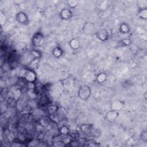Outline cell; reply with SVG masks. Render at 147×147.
<instances>
[{"label": "cell", "mask_w": 147, "mask_h": 147, "mask_svg": "<svg viewBox=\"0 0 147 147\" xmlns=\"http://www.w3.org/2000/svg\"><path fill=\"white\" fill-rule=\"evenodd\" d=\"M92 92L91 88L87 84L81 85L78 90V96L82 100L87 101L90 97Z\"/></svg>", "instance_id": "cell-1"}, {"label": "cell", "mask_w": 147, "mask_h": 147, "mask_svg": "<svg viewBox=\"0 0 147 147\" xmlns=\"http://www.w3.org/2000/svg\"><path fill=\"white\" fill-rule=\"evenodd\" d=\"M45 41V37L44 34L40 32H36L32 36V44L35 47H41Z\"/></svg>", "instance_id": "cell-2"}, {"label": "cell", "mask_w": 147, "mask_h": 147, "mask_svg": "<svg viewBox=\"0 0 147 147\" xmlns=\"http://www.w3.org/2000/svg\"><path fill=\"white\" fill-rule=\"evenodd\" d=\"M82 30L85 35L90 36L94 34L96 32L95 25L92 22L87 21L84 24Z\"/></svg>", "instance_id": "cell-3"}, {"label": "cell", "mask_w": 147, "mask_h": 147, "mask_svg": "<svg viewBox=\"0 0 147 147\" xmlns=\"http://www.w3.org/2000/svg\"><path fill=\"white\" fill-rule=\"evenodd\" d=\"M94 34L96 38L102 42L107 41L110 37L109 32L106 28H102L96 30Z\"/></svg>", "instance_id": "cell-4"}, {"label": "cell", "mask_w": 147, "mask_h": 147, "mask_svg": "<svg viewBox=\"0 0 147 147\" xmlns=\"http://www.w3.org/2000/svg\"><path fill=\"white\" fill-rule=\"evenodd\" d=\"M15 19L19 24L28 26L29 25L30 21L28 15L24 11H18L15 16Z\"/></svg>", "instance_id": "cell-5"}, {"label": "cell", "mask_w": 147, "mask_h": 147, "mask_svg": "<svg viewBox=\"0 0 147 147\" xmlns=\"http://www.w3.org/2000/svg\"><path fill=\"white\" fill-rule=\"evenodd\" d=\"M37 74L33 69H28L25 73L24 79L29 84H34L37 80Z\"/></svg>", "instance_id": "cell-6"}, {"label": "cell", "mask_w": 147, "mask_h": 147, "mask_svg": "<svg viewBox=\"0 0 147 147\" xmlns=\"http://www.w3.org/2000/svg\"><path fill=\"white\" fill-rule=\"evenodd\" d=\"M74 14L72 10L68 8H63L59 12V17L61 20L64 21H68L72 19Z\"/></svg>", "instance_id": "cell-7"}, {"label": "cell", "mask_w": 147, "mask_h": 147, "mask_svg": "<svg viewBox=\"0 0 147 147\" xmlns=\"http://www.w3.org/2000/svg\"><path fill=\"white\" fill-rule=\"evenodd\" d=\"M118 116H119L118 111L110 109L109 111H108L106 113L105 118L107 122L110 123H113L117 120Z\"/></svg>", "instance_id": "cell-8"}, {"label": "cell", "mask_w": 147, "mask_h": 147, "mask_svg": "<svg viewBox=\"0 0 147 147\" xmlns=\"http://www.w3.org/2000/svg\"><path fill=\"white\" fill-rule=\"evenodd\" d=\"M68 45L72 50H78L80 47V42L78 38H72L69 40Z\"/></svg>", "instance_id": "cell-9"}, {"label": "cell", "mask_w": 147, "mask_h": 147, "mask_svg": "<svg viewBox=\"0 0 147 147\" xmlns=\"http://www.w3.org/2000/svg\"><path fill=\"white\" fill-rule=\"evenodd\" d=\"M119 32L122 34H126L130 32V26L126 22H122L119 25L118 28Z\"/></svg>", "instance_id": "cell-10"}, {"label": "cell", "mask_w": 147, "mask_h": 147, "mask_svg": "<svg viewBox=\"0 0 147 147\" xmlns=\"http://www.w3.org/2000/svg\"><path fill=\"white\" fill-rule=\"evenodd\" d=\"M111 109L119 111L122 109L123 106V103L122 101L119 100H114L111 103Z\"/></svg>", "instance_id": "cell-11"}, {"label": "cell", "mask_w": 147, "mask_h": 147, "mask_svg": "<svg viewBox=\"0 0 147 147\" xmlns=\"http://www.w3.org/2000/svg\"><path fill=\"white\" fill-rule=\"evenodd\" d=\"M52 53L54 57L56 59H59L63 55L64 51L60 47L56 46L53 49Z\"/></svg>", "instance_id": "cell-12"}, {"label": "cell", "mask_w": 147, "mask_h": 147, "mask_svg": "<svg viewBox=\"0 0 147 147\" xmlns=\"http://www.w3.org/2000/svg\"><path fill=\"white\" fill-rule=\"evenodd\" d=\"M131 40L130 38H125L118 41L117 47H129L131 44Z\"/></svg>", "instance_id": "cell-13"}, {"label": "cell", "mask_w": 147, "mask_h": 147, "mask_svg": "<svg viewBox=\"0 0 147 147\" xmlns=\"http://www.w3.org/2000/svg\"><path fill=\"white\" fill-rule=\"evenodd\" d=\"M107 78V75L106 73L102 72H100V73L96 75L95 80L97 83H98L99 84H103L106 81Z\"/></svg>", "instance_id": "cell-14"}, {"label": "cell", "mask_w": 147, "mask_h": 147, "mask_svg": "<svg viewBox=\"0 0 147 147\" xmlns=\"http://www.w3.org/2000/svg\"><path fill=\"white\" fill-rule=\"evenodd\" d=\"M137 17L142 20L147 19V9H138L137 11Z\"/></svg>", "instance_id": "cell-15"}, {"label": "cell", "mask_w": 147, "mask_h": 147, "mask_svg": "<svg viewBox=\"0 0 147 147\" xmlns=\"http://www.w3.org/2000/svg\"><path fill=\"white\" fill-rule=\"evenodd\" d=\"M59 110V107L56 106V105H50L47 107V111L48 113H49V115H55L57 113V112Z\"/></svg>", "instance_id": "cell-16"}, {"label": "cell", "mask_w": 147, "mask_h": 147, "mask_svg": "<svg viewBox=\"0 0 147 147\" xmlns=\"http://www.w3.org/2000/svg\"><path fill=\"white\" fill-rule=\"evenodd\" d=\"M137 6L138 9H147V1L146 0H138L137 1Z\"/></svg>", "instance_id": "cell-17"}, {"label": "cell", "mask_w": 147, "mask_h": 147, "mask_svg": "<svg viewBox=\"0 0 147 147\" xmlns=\"http://www.w3.org/2000/svg\"><path fill=\"white\" fill-rule=\"evenodd\" d=\"M66 3L68 7L71 9H75L78 5V1L76 0H67Z\"/></svg>", "instance_id": "cell-18"}, {"label": "cell", "mask_w": 147, "mask_h": 147, "mask_svg": "<svg viewBox=\"0 0 147 147\" xmlns=\"http://www.w3.org/2000/svg\"><path fill=\"white\" fill-rule=\"evenodd\" d=\"M31 55L33 57V59H39L42 55L41 52L37 49H33L31 51Z\"/></svg>", "instance_id": "cell-19"}, {"label": "cell", "mask_w": 147, "mask_h": 147, "mask_svg": "<svg viewBox=\"0 0 147 147\" xmlns=\"http://www.w3.org/2000/svg\"><path fill=\"white\" fill-rule=\"evenodd\" d=\"M140 138L142 142H144V143H146V142H147V131L145 129L141 131V133L140 134Z\"/></svg>", "instance_id": "cell-20"}, {"label": "cell", "mask_w": 147, "mask_h": 147, "mask_svg": "<svg viewBox=\"0 0 147 147\" xmlns=\"http://www.w3.org/2000/svg\"><path fill=\"white\" fill-rule=\"evenodd\" d=\"M59 131L60 132V133L61 134H63V135H66L68 133H69V129L68 128L65 126H62L60 130H59Z\"/></svg>", "instance_id": "cell-21"}]
</instances>
